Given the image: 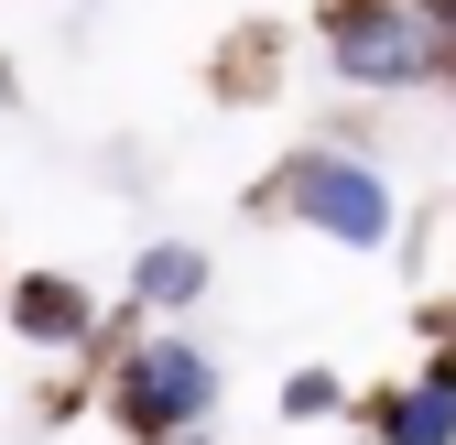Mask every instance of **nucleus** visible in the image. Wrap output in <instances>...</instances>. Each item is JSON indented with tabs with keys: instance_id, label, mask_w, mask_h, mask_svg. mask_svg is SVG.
I'll use <instances>...</instances> for the list:
<instances>
[{
	"instance_id": "nucleus-1",
	"label": "nucleus",
	"mask_w": 456,
	"mask_h": 445,
	"mask_svg": "<svg viewBox=\"0 0 456 445\" xmlns=\"http://www.w3.org/2000/svg\"><path fill=\"white\" fill-rule=\"evenodd\" d=\"M326 54H337V77H359V87H424V77L445 66L424 0H337Z\"/></svg>"
},
{
	"instance_id": "nucleus-4",
	"label": "nucleus",
	"mask_w": 456,
	"mask_h": 445,
	"mask_svg": "<svg viewBox=\"0 0 456 445\" xmlns=\"http://www.w3.org/2000/svg\"><path fill=\"white\" fill-rule=\"evenodd\" d=\"M380 445H456V359H435L413 392L380 402Z\"/></svg>"
},
{
	"instance_id": "nucleus-2",
	"label": "nucleus",
	"mask_w": 456,
	"mask_h": 445,
	"mask_svg": "<svg viewBox=\"0 0 456 445\" xmlns=\"http://www.w3.org/2000/svg\"><path fill=\"white\" fill-rule=\"evenodd\" d=\"M294 217L326 229V239H348V250H380L391 239V185L370 163H348V152H305L294 163Z\"/></svg>"
},
{
	"instance_id": "nucleus-8",
	"label": "nucleus",
	"mask_w": 456,
	"mask_h": 445,
	"mask_svg": "<svg viewBox=\"0 0 456 445\" xmlns=\"http://www.w3.org/2000/svg\"><path fill=\"white\" fill-rule=\"evenodd\" d=\"M424 22H435V54H445V77H456V0H424Z\"/></svg>"
},
{
	"instance_id": "nucleus-3",
	"label": "nucleus",
	"mask_w": 456,
	"mask_h": 445,
	"mask_svg": "<svg viewBox=\"0 0 456 445\" xmlns=\"http://www.w3.org/2000/svg\"><path fill=\"white\" fill-rule=\"evenodd\" d=\"M207 402H217V369H207V348H185V337H152V348L120 369V413H131L142 434H185V424H207Z\"/></svg>"
},
{
	"instance_id": "nucleus-7",
	"label": "nucleus",
	"mask_w": 456,
	"mask_h": 445,
	"mask_svg": "<svg viewBox=\"0 0 456 445\" xmlns=\"http://www.w3.org/2000/svg\"><path fill=\"white\" fill-rule=\"evenodd\" d=\"M337 402H348V392H337L326 369H294V380H282V413H294V424H326Z\"/></svg>"
},
{
	"instance_id": "nucleus-5",
	"label": "nucleus",
	"mask_w": 456,
	"mask_h": 445,
	"mask_svg": "<svg viewBox=\"0 0 456 445\" xmlns=\"http://www.w3.org/2000/svg\"><path fill=\"white\" fill-rule=\"evenodd\" d=\"M12 315H22V337H87V294L66 283V271H33V283L12 294Z\"/></svg>"
},
{
	"instance_id": "nucleus-6",
	"label": "nucleus",
	"mask_w": 456,
	"mask_h": 445,
	"mask_svg": "<svg viewBox=\"0 0 456 445\" xmlns=\"http://www.w3.org/2000/svg\"><path fill=\"white\" fill-rule=\"evenodd\" d=\"M131 294H142V304H196V294H207V261H196V250H142V261H131Z\"/></svg>"
}]
</instances>
